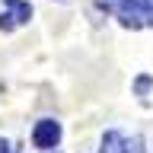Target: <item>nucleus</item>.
Segmentation results:
<instances>
[{
	"instance_id": "2",
	"label": "nucleus",
	"mask_w": 153,
	"mask_h": 153,
	"mask_svg": "<svg viewBox=\"0 0 153 153\" xmlns=\"http://www.w3.org/2000/svg\"><path fill=\"white\" fill-rule=\"evenodd\" d=\"M29 19H32V7L26 0H0V29L3 32H13Z\"/></svg>"
},
{
	"instance_id": "5",
	"label": "nucleus",
	"mask_w": 153,
	"mask_h": 153,
	"mask_svg": "<svg viewBox=\"0 0 153 153\" xmlns=\"http://www.w3.org/2000/svg\"><path fill=\"white\" fill-rule=\"evenodd\" d=\"M93 3H96L99 10H105V13H108V10H118V7H121V0H93Z\"/></svg>"
},
{
	"instance_id": "1",
	"label": "nucleus",
	"mask_w": 153,
	"mask_h": 153,
	"mask_svg": "<svg viewBox=\"0 0 153 153\" xmlns=\"http://www.w3.org/2000/svg\"><path fill=\"white\" fill-rule=\"evenodd\" d=\"M118 22L124 29L153 26V0H121L118 7Z\"/></svg>"
},
{
	"instance_id": "7",
	"label": "nucleus",
	"mask_w": 153,
	"mask_h": 153,
	"mask_svg": "<svg viewBox=\"0 0 153 153\" xmlns=\"http://www.w3.org/2000/svg\"><path fill=\"white\" fill-rule=\"evenodd\" d=\"M61 3H67V0H61Z\"/></svg>"
},
{
	"instance_id": "4",
	"label": "nucleus",
	"mask_w": 153,
	"mask_h": 153,
	"mask_svg": "<svg viewBox=\"0 0 153 153\" xmlns=\"http://www.w3.org/2000/svg\"><path fill=\"white\" fill-rule=\"evenodd\" d=\"M32 143L38 150H54L61 143V124L54 118H42V121L32 128Z\"/></svg>"
},
{
	"instance_id": "6",
	"label": "nucleus",
	"mask_w": 153,
	"mask_h": 153,
	"mask_svg": "<svg viewBox=\"0 0 153 153\" xmlns=\"http://www.w3.org/2000/svg\"><path fill=\"white\" fill-rule=\"evenodd\" d=\"M0 153H10V140H3V137H0Z\"/></svg>"
},
{
	"instance_id": "3",
	"label": "nucleus",
	"mask_w": 153,
	"mask_h": 153,
	"mask_svg": "<svg viewBox=\"0 0 153 153\" xmlns=\"http://www.w3.org/2000/svg\"><path fill=\"white\" fill-rule=\"evenodd\" d=\"M99 153H143V137L140 134L128 137V134H121V131H105L102 150Z\"/></svg>"
}]
</instances>
